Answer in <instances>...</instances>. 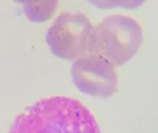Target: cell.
<instances>
[{
	"label": "cell",
	"mask_w": 158,
	"mask_h": 133,
	"mask_svg": "<svg viewBox=\"0 0 158 133\" xmlns=\"http://www.w3.org/2000/svg\"><path fill=\"white\" fill-rule=\"evenodd\" d=\"M70 74L75 87L88 96L108 99L117 91L116 66L98 53H90L74 60Z\"/></svg>",
	"instance_id": "4"
},
{
	"label": "cell",
	"mask_w": 158,
	"mask_h": 133,
	"mask_svg": "<svg viewBox=\"0 0 158 133\" xmlns=\"http://www.w3.org/2000/svg\"><path fill=\"white\" fill-rule=\"evenodd\" d=\"M7 133H102L94 113L78 99L42 98L15 117Z\"/></svg>",
	"instance_id": "1"
},
{
	"label": "cell",
	"mask_w": 158,
	"mask_h": 133,
	"mask_svg": "<svg viewBox=\"0 0 158 133\" xmlns=\"http://www.w3.org/2000/svg\"><path fill=\"white\" fill-rule=\"evenodd\" d=\"M144 32L136 19L111 15L94 27V53L111 61L116 67L128 63L140 50Z\"/></svg>",
	"instance_id": "2"
},
{
	"label": "cell",
	"mask_w": 158,
	"mask_h": 133,
	"mask_svg": "<svg viewBox=\"0 0 158 133\" xmlns=\"http://www.w3.org/2000/svg\"><path fill=\"white\" fill-rule=\"evenodd\" d=\"M87 2L99 9H112V8L136 9L144 6L146 0H87Z\"/></svg>",
	"instance_id": "6"
},
{
	"label": "cell",
	"mask_w": 158,
	"mask_h": 133,
	"mask_svg": "<svg viewBox=\"0 0 158 133\" xmlns=\"http://www.w3.org/2000/svg\"><path fill=\"white\" fill-rule=\"evenodd\" d=\"M21 6L24 15L32 23L42 24L54 16L59 0H13Z\"/></svg>",
	"instance_id": "5"
},
{
	"label": "cell",
	"mask_w": 158,
	"mask_h": 133,
	"mask_svg": "<svg viewBox=\"0 0 158 133\" xmlns=\"http://www.w3.org/2000/svg\"><path fill=\"white\" fill-rule=\"evenodd\" d=\"M45 41L53 56L74 61L94 53V25L82 12H63L50 24Z\"/></svg>",
	"instance_id": "3"
}]
</instances>
